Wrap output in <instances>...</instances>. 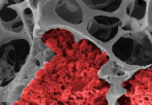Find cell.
Here are the masks:
<instances>
[]
</instances>
